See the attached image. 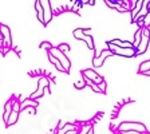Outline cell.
<instances>
[{
    "instance_id": "6da1fadb",
    "label": "cell",
    "mask_w": 150,
    "mask_h": 134,
    "mask_svg": "<svg viewBox=\"0 0 150 134\" xmlns=\"http://www.w3.org/2000/svg\"><path fill=\"white\" fill-rule=\"evenodd\" d=\"M118 130L119 131H138L141 134H146L147 133V129L144 123L141 122H134V121H123L118 125Z\"/></svg>"
},
{
    "instance_id": "7a4b0ae2",
    "label": "cell",
    "mask_w": 150,
    "mask_h": 134,
    "mask_svg": "<svg viewBox=\"0 0 150 134\" xmlns=\"http://www.w3.org/2000/svg\"><path fill=\"white\" fill-rule=\"evenodd\" d=\"M48 54H51L54 58H56L58 61L61 62V64L63 66V68L66 71H70V67H71V62H70V59H68L67 56H66V54H63V52L59 50L58 47H52L50 51H48Z\"/></svg>"
},
{
    "instance_id": "3957f363",
    "label": "cell",
    "mask_w": 150,
    "mask_h": 134,
    "mask_svg": "<svg viewBox=\"0 0 150 134\" xmlns=\"http://www.w3.org/2000/svg\"><path fill=\"white\" fill-rule=\"evenodd\" d=\"M149 40H150V30L147 28V26L142 27V39H141V43L138 44L137 50V55H142L146 52L147 47H149Z\"/></svg>"
},
{
    "instance_id": "277c9868",
    "label": "cell",
    "mask_w": 150,
    "mask_h": 134,
    "mask_svg": "<svg viewBox=\"0 0 150 134\" xmlns=\"http://www.w3.org/2000/svg\"><path fill=\"white\" fill-rule=\"evenodd\" d=\"M109 50L113 52V55H118V56H123V58H133L137 55V50L134 47L133 48H121L113 44H107Z\"/></svg>"
},
{
    "instance_id": "5b68a950",
    "label": "cell",
    "mask_w": 150,
    "mask_h": 134,
    "mask_svg": "<svg viewBox=\"0 0 150 134\" xmlns=\"http://www.w3.org/2000/svg\"><path fill=\"white\" fill-rule=\"evenodd\" d=\"M48 86H50V80H48V78L40 77L39 80H38V90H36L35 93L31 94L30 99H34V101H35V99L43 97V94H44V89H48Z\"/></svg>"
},
{
    "instance_id": "8992f818",
    "label": "cell",
    "mask_w": 150,
    "mask_h": 134,
    "mask_svg": "<svg viewBox=\"0 0 150 134\" xmlns=\"http://www.w3.org/2000/svg\"><path fill=\"white\" fill-rule=\"evenodd\" d=\"M82 77L85 78V79H87V80H91V82L95 83V85H101V83L105 80L95 70H93V68H86V70H83L82 71Z\"/></svg>"
},
{
    "instance_id": "52a82bcc",
    "label": "cell",
    "mask_w": 150,
    "mask_h": 134,
    "mask_svg": "<svg viewBox=\"0 0 150 134\" xmlns=\"http://www.w3.org/2000/svg\"><path fill=\"white\" fill-rule=\"evenodd\" d=\"M42 7H43V12H44V22H43V26H47L48 23L52 20V8H51V1L48 0H40Z\"/></svg>"
},
{
    "instance_id": "ba28073f",
    "label": "cell",
    "mask_w": 150,
    "mask_h": 134,
    "mask_svg": "<svg viewBox=\"0 0 150 134\" xmlns=\"http://www.w3.org/2000/svg\"><path fill=\"white\" fill-rule=\"evenodd\" d=\"M0 32L4 38V47L12 48V38H11V30L6 24H0Z\"/></svg>"
},
{
    "instance_id": "9c48e42d",
    "label": "cell",
    "mask_w": 150,
    "mask_h": 134,
    "mask_svg": "<svg viewBox=\"0 0 150 134\" xmlns=\"http://www.w3.org/2000/svg\"><path fill=\"white\" fill-rule=\"evenodd\" d=\"M110 55H113V52L110 51L109 48H107V50H103V51L101 52L98 56H94L93 58V66L94 67H102L103 66V62L106 61V58L110 56Z\"/></svg>"
},
{
    "instance_id": "30bf717a",
    "label": "cell",
    "mask_w": 150,
    "mask_h": 134,
    "mask_svg": "<svg viewBox=\"0 0 150 134\" xmlns=\"http://www.w3.org/2000/svg\"><path fill=\"white\" fill-rule=\"evenodd\" d=\"M107 44H113V46H117V47H121V48H133V43L127 40H119V39H114V40H110Z\"/></svg>"
},
{
    "instance_id": "8fae6325",
    "label": "cell",
    "mask_w": 150,
    "mask_h": 134,
    "mask_svg": "<svg viewBox=\"0 0 150 134\" xmlns=\"http://www.w3.org/2000/svg\"><path fill=\"white\" fill-rule=\"evenodd\" d=\"M38 106V102L36 101H34V99H23V101H20V111H23V110H26V109L28 107H35Z\"/></svg>"
},
{
    "instance_id": "7c38bea8",
    "label": "cell",
    "mask_w": 150,
    "mask_h": 134,
    "mask_svg": "<svg viewBox=\"0 0 150 134\" xmlns=\"http://www.w3.org/2000/svg\"><path fill=\"white\" fill-rule=\"evenodd\" d=\"M12 106H13V99H10V101H7L6 106H4V114H3V119H4L6 122L8 121L11 113H12Z\"/></svg>"
},
{
    "instance_id": "4fadbf2b",
    "label": "cell",
    "mask_w": 150,
    "mask_h": 134,
    "mask_svg": "<svg viewBox=\"0 0 150 134\" xmlns=\"http://www.w3.org/2000/svg\"><path fill=\"white\" fill-rule=\"evenodd\" d=\"M35 10H36V13H38L39 22L43 23V22H44V12H43V7H42L40 0H36V1H35Z\"/></svg>"
},
{
    "instance_id": "5bb4252c",
    "label": "cell",
    "mask_w": 150,
    "mask_h": 134,
    "mask_svg": "<svg viewBox=\"0 0 150 134\" xmlns=\"http://www.w3.org/2000/svg\"><path fill=\"white\" fill-rule=\"evenodd\" d=\"M142 6H144V0H137V1H135V8L131 11L133 22H135V19H137V16H138V13H139L141 8H142Z\"/></svg>"
},
{
    "instance_id": "9a60e30c",
    "label": "cell",
    "mask_w": 150,
    "mask_h": 134,
    "mask_svg": "<svg viewBox=\"0 0 150 134\" xmlns=\"http://www.w3.org/2000/svg\"><path fill=\"white\" fill-rule=\"evenodd\" d=\"M48 59H50V62H51V63L54 64L55 67H56V70H58V71H61V73H67V71H66V70H64V68H63V66H62V64H61V62L58 61L56 58H54V56H52L51 54H48Z\"/></svg>"
},
{
    "instance_id": "2e32d148",
    "label": "cell",
    "mask_w": 150,
    "mask_h": 134,
    "mask_svg": "<svg viewBox=\"0 0 150 134\" xmlns=\"http://www.w3.org/2000/svg\"><path fill=\"white\" fill-rule=\"evenodd\" d=\"M71 130H75V125H73V123H70V122H67V123L64 125L62 129H58V131L55 134H67L68 131H71Z\"/></svg>"
},
{
    "instance_id": "e0dca14e",
    "label": "cell",
    "mask_w": 150,
    "mask_h": 134,
    "mask_svg": "<svg viewBox=\"0 0 150 134\" xmlns=\"http://www.w3.org/2000/svg\"><path fill=\"white\" fill-rule=\"evenodd\" d=\"M141 39H142V27H139V28L135 31V34H134V42H133L134 48L138 47V44L141 43Z\"/></svg>"
},
{
    "instance_id": "ac0fdd59",
    "label": "cell",
    "mask_w": 150,
    "mask_h": 134,
    "mask_svg": "<svg viewBox=\"0 0 150 134\" xmlns=\"http://www.w3.org/2000/svg\"><path fill=\"white\" fill-rule=\"evenodd\" d=\"M18 119H19V113H18V111H13V110H12V113H11V115H10V118H8V121L6 122V125H7V126L15 125L16 122H18Z\"/></svg>"
},
{
    "instance_id": "d6986e66",
    "label": "cell",
    "mask_w": 150,
    "mask_h": 134,
    "mask_svg": "<svg viewBox=\"0 0 150 134\" xmlns=\"http://www.w3.org/2000/svg\"><path fill=\"white\" fill-rule=\"evenodd\" d=\"M73 35H74V38L78 39V40H83V42H85V39H86V35H85V30H83V28L74 30Z\"/></svg>"
},
{
    "instance_id": "ffe728a7",
    "label": "cell",
    "mask_w": 150,
    "mask_h": 134,
    "mask_svg": "<svg viewBox=\"0 0 150 134\" xmlns=\"http://www.w3.org/2000/svg\"><path fill=\"white\" fill-rule=\"evenodd\" d=\"M149 70H150V59L142 62V63L139 64V67H138V74H144L145 71H149Z\"/></svg>"
},
{
    "instance_id": "44dd1931",
    "label": "cell",
    "mask_w": 150,
    "mask_h": 134,
    "mask_svg": "<svg viewBox=\"0 0 150 134\" xmlns=\"http://www.w3.org/2000/svg\"><path fill=\"white\" fill-rule=\"evenodd\" d=\"M85 42H86L87 47H89L90 50H94V48H95V44H94V38L91 35H86V39H85Z\"/></svg>"
},
{
    "instance_id": "7402d4cb",
    "label": "cell",
    "mask_w": 150,
    "mask_h": 134,
    "mask_svg": "<svg viewBox=\"0 0 150 134\" xmlns=\"http://www.w3.org/2000/svg\"><path fill=\"white\" fill-rule=\"evenodd\" d=\"M39 47H40L42 50H47V51H50V50L52 48V46H51V43H50V42H42Z\"/></svg>"
},
{
    "instance_id": "603a6c76",
    "label": "cell",
    "mask_w": 150,
    "mask_h": 134,
    "mask_svg": "<svg viewBox=\"0 0 150 134\" xmlns=\"http://www.w3.org/2000/svg\"><path fill=\"white\" fill-rule=\"evenodd\" d=\"M58 48H59V50H61V51L64 54V52H67L68 50H70V46H68V44H66V43H62V44L59 46V47H58Z\"/></svg>"
},
{
    "instance_id": "cb8c5ba5",
    "label": "cell",
    "mask_w": 150,
    "mask_h": 134,
    "mask_svg": "<svg viewBox=\"0 0 150 134\" xmlns=\"http://www.w3.org/2000/svg\"><path fill=\"white\" fill-rule=\"evenodd\" d=\"M85 85H86V82H85V79L82 78V80H80V82L75 83V87H77V89H83V87H85Z\"/></svg>"
},
{
    "instance_id": "d4e9b609",
    "label": "cell",
    "mask_w": 150,
    "mask_h": 134,
    "mask_svg": "<svg viewBox=\"0 0 150 134\" xmlns=\"http://www.w3.org/2000/svg\"><path fill=\"white\" fill-rule=\"evenodd\" d=\"M98 86H99V90H101V93L105 94V93H106V82H105V80H103L101 85H98Z\"/></svg>"
},
{
    "instance_id": "484cf974",
    "label": "cell",
    "mask_w": 150,
    "mask_h": 134,
    "mask_svg": "<svg viewBox=\"0 0 150 134\" xmlns=\"http://www.w3.org/2000/svg\"><path fill=\"white\" fill-rule=\"evenodd\" d=\"M122 134H141V133H138V131H121Z\"/></svg>"
},
{
    "instance_id": "4316f807",
    "label": "cell",
    "mask_w": 150,
    "mask_h": 134,
    "mask_svg": "<svg viewBox=\"0 0 150 134\" xmlns=\"http://www.w3.org/2000/svg\"><path fill=\"white\" fill-rule=\"evenodd\" d=\"M86 134H94V129H93V128H90V130L87 131Z\"/></svg>"
},
{
    "instance_id": "83f0119b",
    "label": "cell",
    "mask_w": 150,
    "mask_h": 134,
    "mask_svg": "<svg viewBox=\"0 0 150 134\" xmlns=\"http://www.w3.org/2000/svg\"><path fill=\"white\" fill-rule=\"evenodd\" d=\"M142 75H146V77H150V70H149V71H145V73L142 74Z\"/></svg>"
}]
</instances>
